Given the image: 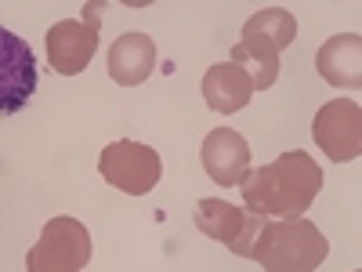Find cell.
Returning a JSON list of instances; mask_svg holds the SVG:
<instances>
[{"label": "cell", "mask_w": 362, "mask_h": 272, "mask_svg": "<svg viewBox=\"0 0 362 272\" xmlns=\"http://www.w3.org/2000/svg\"><path fill=\"white\" fill-rule=\"evenodd\" d=\"M254 98V80L243 66L235 62H218L203 73V102L214 113H239Z\"/></svg>", "instance_id": "cell-13"}, {"label": "cell", "mask_w": 362, "mask_h": 272, "mask_svg": "<svg viewBox=\"0 0 362 272\" xmlns=\"http://www.w3.org/2000/svg\"><path fill=\"white\" fill-rule=\"evenodd\" d=\"M37 95V58L18 33L0 26V116H11Z\"/></svg>", "instance_id": "cell-8"}, {"label": "cell", "mask_w": 362, "mask_h": 272, "mask_svg": "<svg viewBox=\"0 0 362 272\" xmlns=\"http://www.w3.org/2000/svg\"><path fill=\"white\" fill-rule=\"evenodd\" d=\"M297 37V18L286 8H261L243 22L239 44L232 47L228 62L243 66L254 80V91H264L279 80V51Z\"/></svg>", "instance_id": "cell-2"}, {"label": "cell", "mask_w": 362, "mask_h": 272, "mask_svg": "<svg viewBox=\"0 0 362 272\" xmlns=\"http://www.w3.org/2000/svg\"><path fill=\"white\" fill-rule=\"evenodd\" d=\"M98 51V15L90 18H62L47 29V62L54 73L76 76L90 66Z\"/></svg>", "instance_id": "cell-9"}, {"label": "cell", "mask_w": 362, "mask_h": 272, "mask_svg": "<svg viewBox=\"0 0 362 272\" xmlns=\"http://www.w3.org/2000/svg\"><path fill=\"white\" fill-rule=\"evenodd\" d=\"M315 69L326 84L344 87V91H358L362 87V37L358 33L329 37L315 55Z\"/></svg>", "instance_id": "cell-11"}, {"label": "cell", "mask_w": 362, "mask_h": 272, "mask_svg": "<svg viewBox=\"0 0 362 272\" xmlns=\"http://www.w3.org/2000/svg\"><path fill=\"white\" fill-rule=\"evenodd\" d=\"M196 229L210 239L225 244L239 258H254L257 236L264 229V215H250L247 207H232L228 200H199L196 203Z\"/></svg>", "instance_id": "cell-6"}, {"label": "cell", "mask_w": 362, "mask_h": 272, "mask_svg": "<svg viewBox=\"0 0 362 272\" xmlns=\"http://www.w3.org/2000/svg\"><path fill=\"white\" fill-rule=\"evenodd\" d=\"M156 69V40L148 33H124L109 47V76L124 87H138Z\"/></svg>", "instance_id": "cell-12"}, {"label": "cell", "mask_w": 362, "mask_h": 272, "mask_svg": "<svg viewBox=\"0 0 362 272\" xmlns=\"http://www.w3.org/2000/svg\"><path fill=\"white\" fill-rule=\"evenodd\" d=\"M199 157L214 186H239L250 171V145L235 128H214L203 138Z\"/></svg>", "instance_id": "cell-10"}, {"label": "cell", "mask_w": 362, "mask_h": 272, "mask_svg": "<svg viewBox=\"0 0 362 272\" xmlns=\"http://www.w3.org/2000/svg\"><path fill=\"white\" fill-rule=\"evenodd\" d=\"M87 261H90V232L83 222L69 215L44 222L40 239L25 254L29 272H83Z\"/></svg>", "instance_id": "cell-4"}, {"label": "cell", "mask_w": 362, "mask_h": 272, "mask_svg": "<svg viewBox=\"0 0 362 272\" xmlns=\"http://www.w3.org/2000/svg\"><path fill=\"white\" fill-rule=\"evenodd\" d=\"M312 138L334 164L358 160L362 153V109L355 98L326 102L312 120Z\"/></svg>", "instance_id": "cell-7"}, {"label": "cell", "mask_w": 362, "mask_h": 272, "mask_svg": "<svg viewBox=\"0 0 362 272\" xmlns=\"http://www.w3.org/2000/svg\"><path fill=\"white\" fill-rule=\"evenodd\" d=\"M319 189H322L319 160L300 153V149L276 157L264 167L247 171V178L239 181L243 207L250 215H264V218H300L319 196Z\"/></svg>", "instance_id": "cell-1"}, {"label": "cell", "mask_w": 362, "mask_h": 272, "mask_svg": "<svg viewBox=\"0 0 362 272\" xmlns=\"http://www.w3.org/2000/svg\"><path fill=\"white\" fill-rule=\"evenodd\" d=\"M98 171L112 189L127 193V196H145L160 186L163 160L153 145L134 142V138H119V142H109L102 149Z\"/></svg>", "instance_id": "cell-5"}, {"label": "cell", "mask_w": 362, "mask_h": 272, "mask_svg": "<svg viewBox=\"0 0 362 272\" xmlns=\"http://www.w3.org/2000/svg\"><path fill=\"white\" fill-rule=\"evenodd\" d=\"M326 254L329 239L308 218H268L254 247L264 272H315Z\"/></svg>", "instance_id": "cell-3"}]
</instances>
